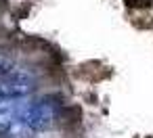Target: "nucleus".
<instances>
[{"instance_id":"obj_1","label":"nucleus","mask_w":153,"mask_h":138,"mask_svg":"<svg viewBox=\"0 0 153 138\" xmlns=\"http://www.w3.org/2000/svg\"><path fill=\"white\" fill-rule=\"evenodd\" d=\"M59 111H57V105L48 98H42V100H34L30 103V107L25 109V113L21 115V121H25L34 132H40V130H46L55 123Z\"/></svg>"},{"instance_id":"obj_2","label":"nucleus","mask_w":153,"mask_h":138,"mask_svg":"<svg viewBox=\"0 0 153 138\" xmlns=\"http://www.w3.org/2000/svg\"><path fill=\"white\" fill-rule=\"evenodd\" d=\"M36 88V80L30 71L13 67L2 80H0V90L4 98H25Z\"/></svg>"},{"instance_id":"obj_5","label":"nucleus","mask_w":153,"mask_h":138,"mask_svg":"<svg viewBox=\"0 0 153 138\" xmlns=\"http://www.w3.org/2000/svg\"><path fill=\"white\" fill-rule=\"evenodd\" d=\"M4 100V94H2V90H0V103H2Z\"/></svg>"},{"instance_id":"obj_3","label":"nucleus","mask_w":153,"mask_h":138,"mask_svg":"<svg viewBox=\"0 0 153 138\" xmlns=\"http://www.w3.org/2000/svg\"><path fill=\"white\" fill-rule=\"evenodd\" d=\"M4 136H7V138H32V136H34V130H32L25 121L15 119V121H11V125L4 130Z\"/></svg>"},{"instance_id":"obj_4","label":"nucleus","mask_w":153,"mask_h":138,"mask_svg":"<svg viewBox=\"0 0 153 138\" xmlns=\"http://www.w3.org/2000/svg\"><path fill=\"white\" fill-rule=\"evenodd\" d=\"M11 69H13L11 61H9V59H7L4 55H0V80H2V77H4V75H7V73H9Z\"/></svg>"}]
</instances>
